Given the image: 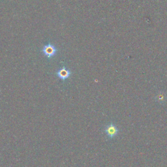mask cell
<instances>
[{
	"label": "cell",
	"mask_w": 167,
	"mask_h": 167,
	"mask_svg": "<svg viewBox=\"0 0 167 167\" xmlns=\"http://www.w3.org/2000/svg\"><path fill=\"white\" fill-rule=\"evenodd\" d=\"M71 74H72L71 71L65 67H63L59 69L56 72V75L58 76V77L63 81H65L68 79L70 77Z\"/></svg>",
	"instance_id": "obj_3"
},
{
	"label": "cell",
	"mask_w": 167,
	"mask_h": 167,
	"mask_svg": "<svg viewBox=\"0 0 167 167\" xmlns=\"http://www.w3.org/2000/svg\"><path fill=\"white\" fill-rule=\"evenodd\" d=\"M42 51L45 56L47 57L48 59H50L57 54L58 49L55 48L54 44L48 43L43 47Z\"/></svg>",
	"instance_id": "obj_2"
},
{
	"label": "cell",
	"mask_w": 167,
	"mask_h": 167,
	"mask_svg": "<svg viewBox=\"0 0 167 167\" xmlns=\"http://www.w3.org/2000/svg\"><path fill=\"white\" fill-rule=\"evenodd\" d=\"M104 133L108 138L112 139L116 137L119 134V129L115 123H110L106 126L104 128Z\"/></svg>",
	"instance_id": "obj_1"
},
{
	"label": "cell",
	"mask_w": 167,
	"mask_h": 167,
	"mask_svg": "<svg viewBox=\"0 0 167 167\" xmlns=\"http://www.w3.org/2000/svg\"><path fill=\"white\" fill-rule=\"evenodd\" d=\"M155 99L158 103H163L166 101V97L165 93H164L163 92H159L158 95H156Z\"/></svg>",
	"instance_id": "obj_4"
}]
</instances>
